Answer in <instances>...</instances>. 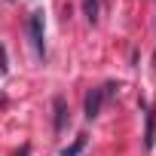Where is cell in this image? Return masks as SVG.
Wrapping results in <instances>:
<instances>
[{"label":"cell","instance_id":"4","mask_svg":"<svg viewBox=\"0 0 156 156\" xmlns=\"http://www.w3.org/2000/svg\"><path fill=\"white\" fill-rule=\"evenodd\" d=\"M156 144V107H147V129H144V147L153 150Z\"/></svg>","mask_w":156,"mask_h":156},{"label":"cell","instance_id":"5","mask_svg":"<svg viewBox=\"0 0 156 156\" xmlns=\"http://www.w3.org/2000/svg\"><path fill=\"white\" fill-rule=\"evenodd\" d=\"M83 150H86V135H80L70 147H64V150H61V156H80Z\"/></svg>","mask_w":156,"mask_h":156},{"label":"cell","instance_id":"7","mask_svg":"<svg viewBox=\"0 0 156 156\" xmlns=\"http://www.w3.org/2000/svg\"><path fill=\"white\" fill-rule=\"evenodd\" d=\"M9 70V64H6V49L0 46V73H6Z\"/></svg>","mask_w":156,"mask_h":156},{"label":"cell","instance_id":"1","mask_svg":"<svg viewBox=\"0 0 156 156\" xmlns=\"http://www.w3.org/2000/svg\"><path fill=\"white\" fill-rule=\"evenodd\" d=\"M28 28H31L34 49L43 55V52H46V37H43V34H46V31H43V12H31V25H28Z\"/></svg>","mask_w":156,"mask_h":156},{"label":"cell","instance_id":"6","mask_svg":"<svg viewBox=\"0 0 156 156\" xmlns=\"http://www.w3.org/2000/svg\"><path fill=\"white\" fill-rule=\"evenodd\" d=\"M83 12H86V19L95 25V22H98V0H83Z\"/></svg>","mask_w":156,"mask_h":156},{"label":"cell","instance_id":"3","mask_svg":"<svg viewBox=\"0 0 156 156\" xmlns=\"http://www.w3.org/2000/svg\"><path fill=\"white\" fill-rule=\"evenodd\" d=\"M52 107H55V132L61 135L64 126H67V119H70V116H67V101H64L61 95H55V98H52Z\"/></svg>","mask_w":156,"mask_h":156},{"label":"cell","instance_id":"2","mask_svg":"<svg viewBox=\"0 0 156 156\" xmlns=\"http://www.w3.org/2000/svg\"><path fill=\"white\" fill-rule=\"evenodd\" d=\"M101 104H104V92H101V89H92V92L86 95V104H83L86 119H95V116L101 113Z\"/></svg>","mask_w":156,"mask_h":156}]
</instances>
